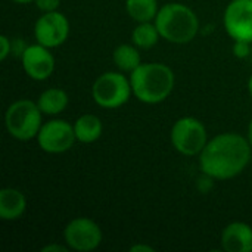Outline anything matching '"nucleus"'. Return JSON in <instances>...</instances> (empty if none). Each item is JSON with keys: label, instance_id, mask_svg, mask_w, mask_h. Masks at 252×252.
<instances>
[{"label": "nucleus", "instance_id": "obj_18", "mask_svg": "<svg viewBox=\"0 0 252 252\" xmlns=\"http://www.w3.org/2000/svg\"><path fill=\"white\" fill-rule=\"evenodd\" d=\"M161 34L158 31V27L155 25L154 21L151 22H137L131 32V43L137 46L140 50H148L152 49L154 46L158 44Z\"/></svg>", "mask_w": 252, "mask_h": 252}, {"label": "nucleus", "instance_id": "obj_19", "mask_svg": "<svg viewBox=\"0 0 252 252\" xmlns=\"http://www.w3.org/2000/svg\"><path fill=\"white\" fill-rule=\"evenodd\" d=\"M232 52H233V55H235L238 59H245V58H248L250 53H251V43L242 41V40H236V41H233Z\"/></svg>", "mask_w": 252, "mask_h": 252}, {"label": "nucleus", "instance_id": "obj_5", "mask_svg": "<svg viewBox=\"0 0 252 252\" xmlns=\"http://www.w3.org/2000/svg\"><path fill=\"white\" fill-rule=\"evenodd\" d=\"M133 96L130 75L121 71H108L100 74L92 86L94 103L103 109H118Z\"/></svg>", "mask_w": 252, "mask_h": 252}, {"label": "nucleus", "instance_id": "obj_6", "mask_svg": "<svg viewBox=\"0 0 252 252\" xmlns=\"http://www.w3.org/2000/svg\"><path fill=\"white\" fill-rule=\"evenodd\" d=\"M170 140L179 154L185 157H199L210 139L201 120L195 117H182L173 124Z\"/></svg>", "mask_w": 252, "mask_h": 252}, {"label": "nucleus", "instance_id": "obj_15", "mask_svg": "<svg viewBox=\"0 0 252 252\" xmlns=\"http://www.w3.org/2000/svg\"><path fill=\"white\" fill-rule=\"evenodd\" d=\"M112 61L117 69L124 74H131L143 63L140 49L133 43H123L117 46L112 52Z\"/></svg>", "mask_w": 252, "mask_h": 252}, {"label": "nucleus", "instance_id": "obj_10", "mask_svg": "<svg viewBox=\"0 0 252 252\" xmlns=\"http://www.w3.org/2000/svg\"><path fill=\"white\" fill-rule=\"evenodd\" d=\"M223 25L233 41L252 43V0H230L223 13Z\"/></svg>", "mask_w": 252, "mask_h": 252}, {"label": "nucleus", "instance_id": "obj_3", "mask_svg": "<svg viewBox=\"0 0 252 252\" xmlns=\"http://www.w3.org/2000/svg\"><path fill=\"white\" fill-rule=\"evenodd\" d=\"M154 22L161 37L173 44L190 43L199 32L198 15L188 4L179 1L161 6Z\"/></svg>", "mask_w": 252, "mask_h": 252}, {"label": "nucleus", "instance_id": "obj_23", "mask_svg": "<svg viewBox=\"0 0 252 252\" xmlns=\"http://www.w3.org/2000/svg\"><path fill=\"white\" fill-rule=\"evenodd\" d=\"M130 251L139 252V251H146V252H154V248L149 247V245H145V244H137V245H133L130 247Z\"/></svg>", "mask_w": 252, "mask_h": 252}, {"label": "nucleus", "instance_id": "obj_25", "mask_svg": "<svg viewBox=\"0 0 252 252\" xmlns=\"http://www.w3.org/2000/svg\"><path fill=\"white\" fill-rule=\"evenodd\" d=\"M15 3H19V4H27V3H34L35 0H12Z\"/></svg>", "mask_w": 252, "mask_h": 252}, {"label": "nucleus", "instance_id": "obj_26", "mask_svg": "<svg viewBox=\"0 0 252 252\" xmlns=\"http://www.w3.org/2000/svg\"><path fill=\"white\" fill-rule=\"evenodd\" d=\"M248 92H250V96L252 97V74L250 75V80H248Z\"/></svg>", "mask_w": 252, "mask_h": 252}, {"label": "nucleus", "instance_id": "obj_9", "mask_svg": "<svg viewBox=\"0 0 252 252\" xmlns=\"http://www.w3.org/2000/svg\"><path fill=\"white\" fill-rule=\"evenodd\" d=\"M69 31H71L69 21L59 10L43 13L35 21V25H34L35 41L49 49L62 46L68 40Z\"/></svg>", "mask_w": 252, "mask_h": 252}, {"label": "nucleus", "instance_id": "obj_14", "mask_svg": "<svg viewBox=\"0 0 252 252\" xmlns=\"http://www.w3.org/2000/svg\"><path fill=\"white\" fill-rule=\"evenodd\" d=\"M74 131L77 142L80 143H94L100 139L103 133V124L102 120L94 114H83L74 121Z\"/></svg>", "mask_w": 252, "mask_h": 252}, {"label": "nucleus", "instance_id": "obj_20", "mask_svg": "<svg viewBox=\"0 0 252 252\" xmlns=\"http://www.w3.org/2000/svg\"><path fill=\"white\" fill-rule=\"evenodd\" d=\"M12 50H13V40L1 34L0 35V61H6L7 56L12 53Z\"/></svg>", "mask_w": 252, "mask_h": 252}, {"label": "nucleus", "instance_id": "obj_11", "mask_svg": "<svg viewBox=\"0 0 252 252\" xmlns=\"http://www.w3.org/2000/svg\"><path fill=\"white\" fill-rule=\"evenodd\" d=\"M52 49L35 43L25 47L21 55V62L24 72L34 81L47 80L55 71V56L50 52Z\"/></svg>", "mask_w": 252, "mask_h": 252}, {"label": "nucleus", "instance_id": "obj_21", "mask_svg": "<svg viewBox=\"0 0 252 252\" xmlns=\"http://www.w3.org/2000/svg\"><path fill=\"white\" fill-rule=\"evenodd\" d=\"M37 9L41 12V13H46V12H55L59 9L61 6V0H35L34 1Z\"/></svg>", "mask_w": 252, "mask_h": 252}, {"label": "nucleus", "instance_id": "obj_7", "mask_svg": "<svg viewBox=\"0 0 252 252\" xmlns=\"http://www.w3.org/2000/svg\"><path fill=\"white\" fill-rule=\"evenodd\" d=\"M102 239L100 226L89 217H75L63 229V241L72 251H94L100 247Z\"/></svg>", "mask_w": 252, "mask_h": 252}, {"label": "nucleus", "instance_id": "obj_13", "mask_svg": "<svg viewBox=\"0 0 252 252\" xmlns=\"http://www.w3.org/2000/svg\"><path fill=\"white\" fill-rule=\"evenodd\" d=\"M27 211L25 195L15 188H3L0 190V219L3 221L19 220Z\"/></svg>", "mask_w": 252, "mask_h": 252}, {"label": "nucleus", "instance_id": "obj_27", "mask_svg": "<svg viewBox=\"0 0 252 252\" xmlns=\"http://www.w3.org/2000/svg\"><path fill=\"white\" fill-rule=\"evenodd\" d=\"M251 195H252V192H251Z\"/></svg>", "mask_w": 252, "mask_h": 252}, {"label": "nucleus", "instance_id": "obj_17", "mask_svg": "<svg viewBox=\"0 0 252 252\" xmlns=\"http://www.w3.org/2000/svg\"><path fill=\"white\" fill-rule=\"evenodd\" d=\"M124 6L127 15L136 22L155 21L159 12L158 0H126Z\"/></svg>", "mask_w": 252, "mask_h": 252}, {"label": "nucleus", "instance_id": "obj_1", "mask_svg": "<svg viewBox=\"0 0 252 252\" xmlns=\"http://www.w3.org/2000/svg\"><path fill=\"white\" fill-rule=\"evenodd\" d=\"M251 157L252 146L247 136L220 133L210 139L199 154V168L214 180H230L248 167Z\"/></svg>", "mask_w": 252, "mask_h": 252}, {"label": "nucleus", "instance_id": "obj_4", "mask_svg": "<svg viewBox=\"0 0 252 252\" xmlns=\"http://www.w3.org/2000/svg\"><path fill=\"white\" fill-rule=\"evenodd\" d=\"M41 126L43 112L38 108L37 100L18 99L12 102L4 112V127L10 137L19 142L37 139Z\"/></svg>", "mask_w": 252, "mask_h": 252}, {"label": "nucleus", "instance_id": "obj_16", "mask_svg": "<svg viewBox=\"0 0 252 252\" xmlns=\"http://www.w3.org/2000/svg\"><path fill=\"white\" fill-rule=\"evenodd\" d=\"M68 103H69L68 93L59 87H50L43 90L37 99V105L41 109L43 115H50V117L63 112Z\"/></svg>", "mask_w": 252, "mask_h": 252}, {"label": "nucleus", "instance_id": "obj_8", "mask_svg": "<svg viewBox=\"0 0 252 252\" xmlns=\"http://www.w3.org/2000/svg\"><path fill=\"white\" fill-rule=\"evenodd\" d=\"M75 142L77 137L74 126L61 118H53L47 123H43L37 134V143L40 149L52 155L68 152Z\"/></svg>", "mask_w": 252, "mask_h": 252}, {"label": "nucleus", "instance_id": "obj_12", "mask_svg": "<svg viewBox=\"0 0 252 252\" xmlns=\"http://www.w3.org/2000/svg\"><path fill=\"white\" fill-rule=\"evenodd\" d=\"M220 245L226 252H252V227L244 221L227 224L221 232Z\"/></svg>", "mask_w": 252, "mask_h": 252}, {"label": "nucleus", "instance_id": "obj_22", "mask_svg": "<svg viewBox=\"0 0 252 252\" xmlns=\"http://www.w3.org/2000/svg\"><path fill=\"white\" fill-rule=\"evenodd\" d=\"M66 252L69 251V247L65 244V245H59V244H49L46 247L41 248V252Z\"/></svg>", "mask_w": 252, "mask_h": 252}, {"label": "nucleus", "instance_id": "obj_24", "mask_svg": "<svg viewBox=\"0 0 252 252\" xmlns=\"http://www.w3.org/2000/svg\"><path fill=\"white\" fill-rule=\"evenodd\" d=\"M247 137H248V140H250V143H251L252 146V118L251 121H250V124H248V134H247Z\"/></svg>", "mask_w": 252, "mask_h": 252}, {"label": "nucleus", "instance_id": "obj_2", "mask_svg": "<svg viewBox=\"0 0 252 252\" xmlns=\"http://www.w3.org/2000/svg\"><path fill=\"white\" fill-rule=\"evenodd\" d=\"M133 96L146 105H158L174 90L176 75L162 62H146L130 74Z\"/></svg>", "mask_w": 252, "mask_h": 252}]
</instances>
